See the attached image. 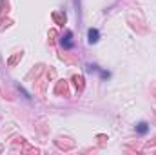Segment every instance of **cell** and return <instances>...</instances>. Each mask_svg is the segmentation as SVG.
<instances>
[{"label":"cell","instance_id":"obj_1","mask_svg":"<svg viewBox=\"0 0 156 155\" xmlns=\"http://www.w3.org/2000/svg\"><path fill=\"white\" fill-rule=\"evenodd\" d=\"M62 46H64L66 49H73L75 42H73V33H71V31H66V35L62 37Z\"/></svg>","mask_w":156,"mask_h":155},{"label":"cell","instance_id":"obj_2","mask_svg":"<svg viewBox=\"0 0 156 155\" xmlns=\"http://www.w3.org/2000/svg\"><path fill=\"white\" fill-rule=\"evenodd\" d=\"M98 40H100V31L94 29V28H91V29L87 31V42H89V44H96Z\"/></svg>","mask_w":156,"mask_h":155},{"label":"cell","instance_id":"obj_3","mask_svg":"<svg viewBox=\"0 0 156 155\" xmlns=\"http://www.w3.org/2000/svg\"><path fill=\"white\" fill-rule=\"evenodd\" d=\"M136 131H138L140 135H145V133L149 131V124H147V122H138V124H136Z\"/></svg>","mask_w":156,"mask_h":155}]
</instances>
